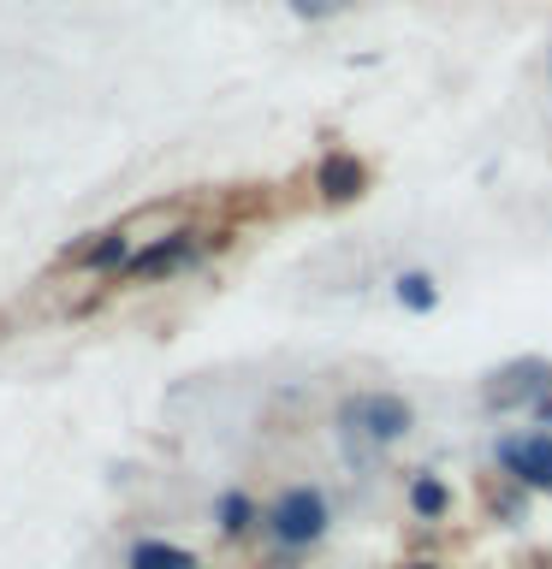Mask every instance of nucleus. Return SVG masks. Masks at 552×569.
<instances>
[{"label": "nucleus", "mask_w": 552, "mask_h": 569, "mask_svg": "<svg viewBox=\"0 0 552 569\" xmlns=\"http://www.w3.org/2000/svg\"><path fill=\"white\" fill-rule=\"evenodd\" d=\"M214 522H220L226 540H244L249 528H262V510H256V498H249V492L231 487V492L214 498Z\"/></svg>", "instance_id": "obj_8"}, {"label": "nucleus", "mask_w": 552, "mask_h": 569, "mask_svg": "<svg viewBox=\"0 0 552 569\" xmlns=\"http://www.w3.org/2000/svg\"><path fill=\"white\" fill-rule=\"evenodd\" d=\"M398 302L404 309H416V315H427L440 302V291H434V273H422V267H410V273H398Z\"/></svg>", "instance_id": "obj_11"}, {"label": "nucleus", "mask_w": 552, "mask_h": 569, "mask_svg": "<svg viewBox=\"0 0 552 569\" xmlns=\"http://www.w3.org/2000/svg\"><path fill=\"white\" fill-rule=\"evenodd\" d=\"M196 256V243H190V231H167V238H155L149 249H131V261L119 267V279H167V273H178Z\"/></svg>", "instance_id": "obj_5"}, {"label": "nucleus", "mask_w": 552, "mask_h": 569, "mask_svg": "<svg viewBox=\"0 0 552 569\" xmlns=\"http://www.w3.org/2000/svg\"><path fill=\"white\" fill-rule=\"evenodd\" d=\"M315 190H321V202H356V196L368 190V167H363L356 154L333 149V154L315 167Z\"/></svg>", "instance_id": "obj_6"}, {"label": "nucleus", "mask_w": 552, "mask_h": 569, "mask_svg": "<svg viewBox=\"0 0 552 569\" xmlns=\"http://www.w3.org/2000/svg\"><path fill=\"white\" fill-rule=\"evenodd\" d=\"M125 569H196V558L185 546H172V540H137L131 558H125Z\"/></svg>", "instance_id": "obj_10"}, {"label": "nucleus", "mask_w": 552, "mask_h": 569, "mask_svg": "<svg viewBox=\"0 0 552 569\" xmlns=\"http://www.w3.org/2000/svg\"><path fill=\"white\" fill-rule=\"evenodd\" d=\"M493 462L511 480H523L529 492H552V427H541V433H505L493 445Z\"/></svg>", "instance_id": "obj_4"}, {"label": "nucleus", "mask_w": 552, "mask_h": 569, "mask_svg": "<svg viewBox=\"0 0 552 569\" xmlns=\"http://www.w3.org/2000/svg\"><path fill=\"white\" fill-rule=\"evenodd\" d=\"M410 569H440V563H410Z\"/></svg>", "instance_id": "obj_13"}, {"label": "nucleus", "mask_w": 552, "mask_h": 569, "mask_svg": "<svg viewBox=\"0 0 552 569\" xmlns=\"http://www.w3.org/2000/svg\"><path fill=\"white\" fill-rule=\"evenodd\" d=\"M262 528H267V540H274L279 551H309L327 540V528H333V505H327V492L321 487H285L274 505L262 510Z\"/></svg>", "instance_id": "obj_1"}, {"label": "nucleus", "mask_w": 552, "mask_h": 569, "mask_svg": "<svg viewBox=\"0 0 552 569\" xmlns=\"http://www.w3.org/2000/svg\"><path fill=\"white\" fill-rule=\"evenodd\" d=\"M285 7H292L297 18H333V12H345L351 0H285Z\"/></svg>", "instance_id": "obj_12"}, {"label": "nucleus", "mask_w": 552, "mask_h": 569, "mask_svg": "<svg viewBox=\"0 0 552 569\" xmlns=\"http://www.w3.org/2000/svg\"><path fill=\"white\" fill-rule=\"evenodd\" d=\"M404 505L422 516V522H445V516H452V487H445L440 475H416L404 487Z\"/></svg>", "instance_id": "obj_9"}, {"label": "nucleus", "mask_w": 552, "mask_h": 569, "mask_svg": "<svg viewBox=\"0 0 552 569\" xmlns=\"http://www.w3.org/2000/svg\"><path fill=\"white\" fill-rule=\"evenodd\" d=\"M552 391V362L546 356H516L481 386V403L487 409H523V403H541Z\"/></svg>", "instance_id": "obj_3"}, {"label": "nucleus", "mask_w": 552, "mask_h": 569, "mask_svg": "<svg viewBox=\"0 0 552 569\" xmlns=\"http://www.w3.org/2000/svg\"><path fill=\"white\" fill-rule=\"evenodd\" d=\"M338 427L386 451V445L410 439V427H416V409H410V398H398V391H356V398L338 403Z\"/></svg>", "instance_id": "obj_2"}, {"label": "nucleus", "mask_w": 552, "mask_h": 569, "mask_svg": "<svg viewBox=\"0 0 552 569\" xmlns=\"http://www.w3.org/2000/svg\"><path fill=\"white\" fill-rule=\"evenodd\" d=\"M71 261H83L89 273H119V267L131 261V238H125V231H101L96 243H78V249H71Z\"/></svg>", "instance_id": "obj_7"}]
</instances>
